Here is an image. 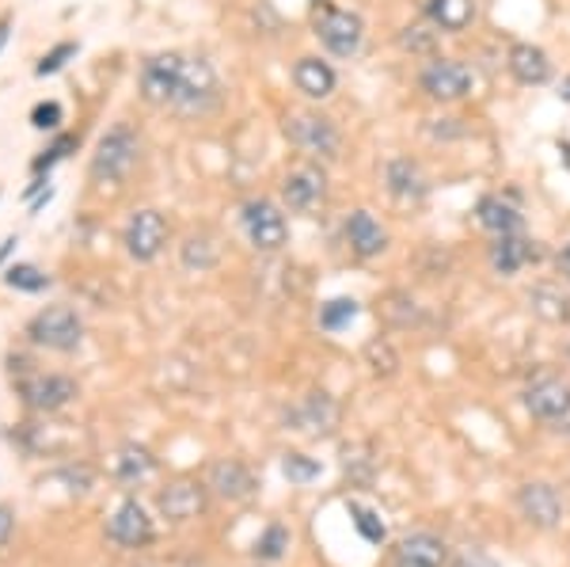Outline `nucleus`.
Masks as SVG:
<instances>
[{
	"label": "nucleus",
	"instance_id": "obj_1",
	"mask_svg": "<svg viewBox=\"0 0 570 567\" xmlns=\"http://www.w3.org/2000/svg\"><path fill=\"white\" fill-rule=\"evenodd\" d=\"M145 104L176 115H209L220 104V80L206 58L156 53L141 69Z\"/></svg>",
	"mask_w": 570,
	"mask_h": 567
},
{
	"label": "nucleus",
	"instance_id": "obj_2",
	"mask_svg": "<svg viewBox=\"0 0 570 567\" xmlns=\"http://www.w3.org/2000/svg\"><path fill=\"white\" fill-rule=\"evenodd\" d=\"M137 157H141V141H137V134L126 123L110 126V130L99 137L96 157H91V179L96 183H122L137 168Z\"/></svg>",
	"mask_w": 570,
	"mask_h": 567
},
{
	"label": "nucleus",
	"instance_id": "obj_3",
	"mask_svg": "<svg viewBox=\"0 0 570 567\" xmlns=\"http://www.w3.org/2000/svg\"><path fill=\"white\" fill-rule=\"evenodd\" d=\"M27 335H31L35 346L66 354V351H77L80 340H85V324H80V316L72 313L69 305H50V309H42V313L31 316Z\"/></svg>",
	"mask_w": 570,
	"mask_h": 567
},
{
	"label": "nucleus",
	"instance_id": "obj_4",
	"mask_svg": "<svg viewBox=\"0 0 570 567\" xmlns=\"http://www.w3.org/2000/svg\"><path fill=\"white\" fill-rule=\"evenodd\" d=\"M285 137H289L301 153H308V157H316V160H335L338 145H343L335 123L324 118V115H312V111H301V115L285 118Z\"/></svg>",
	"mask_w": 570,
	"mask_h": 567
},
{
	"label": "nucleus",
	"instance_id": "obj_5",
	"mask_svg": "<svg viewBox=\"0 0 570 567\" xmlns=\"http://www.w3.org/2000/svg\"><path fill=\"white\" fill-rule=\"evenodd\" d=\"M316 35L327 53H335V58H354V53L362 50L365 23H362V16L346 12V8H324V12L316 16Z\"/></svg>",
	"mask_w": 570,
	"mask_h": 567
},
{
	"label": "nucleus",
	"instance_id": "obj_6",
	"mask_svg": "<svg viewBox=\"0 0 570 567\" xmlns=\"http://www.w3.org/2000/svg\"><path fill=\"white\" fill-rule=\"evenodd\" d=\"M240 225L247 233V241L259 252H278L285 241H289V225H285V214L266 198H252L240 209Z\"/></svg>",
	"mask_w": 570,
	"mask_h": 567
},
{
	"label": "nucleus",
	"instance_id": "obj_7",
	"mask_svg": "<svg viewBox=\"0 0 570 567\" xmlns=\"http://www.w3.org/2000/svg\"><path fill=\"white\" fill-rule=\"evenodd\" d=\"M122 244L137 263H153L168 244V222L160 209H137V214L122 228Z\"/></svg>",
	"mask_w": 570,
	"mask_h": 567
},
{
	"label": "nucleus",
	"instance_id": "obj_8",
	"mask_svg": "<svg viewBox=\"0 0 570 567\" xmlns=\"http://www.w3.org/2000/svg\"><path fill=\"white\" fill-rule=\"evenodd\" d=\"M422 91L430 99H441V104H456L472 91V69L464 61H453V58H434L419 77Z\"/></svg>",
	"mask_w": 570,
	"mask_h": 567
},
{
	"label": "nucleus",
	"instance_id": "obj_9",
	"mask_svg": "<svg viewBox=\"0 0 570 567\" xmlns=\"http://www.w3.org/2000/svg\"><path fill=\"white\" fill-rule=\"evenodd\" d=\"M518 510H521V518H525L529 526L556 529L559 522H563V515H567V502H563V496H559L556 488H551V483L532 480V483H521V488H518Z\"/></svg>",
	"mask_w": 570,
	"mask_h": 567
},
{
	"label": "nucleus",
	"instance_id": "obj_10",
	"mask_svg": "<svg viewBox=\"0 0 570 567\" xmlns=\"http://www.w3.org/2000/svg\"><path fill=\"white\" fill-rule=\"evenodd\" d=\"M282 198L289 209L297 214H316L327 203V176L316 168V164H301L289 176L282 179Z\"/></svg>",
	"mask_w": 570,
	"mask_h": 567
},
{
	"label": "nucleus",
	"instance_id": "obj_11",
	"mask_svg": "<svg viewBox=\"0 0 570 567\" xmlns=\"http://www.w3.org/2000/svg\"><path fill=\"white\" fill-rule=\"evenodd\" d=\"M107 537L122 548H141L153 541V518L137 499H122L107 518Z\"/></svg>",
	"mask_w": 570,
	"mask_h": 567
},
{
	"label": "nucleus",
	"instance_id": "obj_12",
	"mask_svg": "<svg viewBox=\"0 0 570 567\" xmlns=\"http://www.w3.org/2000/svg\"><path fill=\"white\" fill-rule=\"evenodd\" d=\"M20 397L35 411H61L77 400V381L66 378V373H35L20 385Z\"/></svg>",
	"mask_w": 570,
	"mask_h": 567
},
{
	"label": "nucleus",
	"instance_id": "obj_13",
	"mask_svg": "<svg viewBox=\"0 0 570 567\" xmlns=\"http://www.w3.org/2000/svg\"><path fill=\"white\" fill-rule=\"evenodd\" d=\"M525 408L540 423H563L570 416V385L559 378H540L537 385H529L525 392Z\"/></svg>",
	"mask_w": 570,
	"mask_h": 567
},
{
	"label": "nucleus",
	"instance_id": "obj_14",
	"mask_svg": "<svg viewBox=\"0 0 570 567\" xmlns=\"http://www.w3.org/2000/svg\"><path fill=\"white\" fill-rule=\"evenodd\" d=\"M156 507L168 522H190L206 510V483L195 480H176L156 496Z\"/></svg>",
	"mask_w": 570,
	"mask_h": 567
},
{
	"label": "nucleus",
	"instance_id": "obj_15",
	"mask_svg": "<svg viewBox=\"0 0 570 567\" xmlns=\"http://www.w3.org/2000/svg\"><path fill=\"white\" fill-rule=\"evenodd\" d=\"M384 187H389V195L395 198V203L419 206L422 198H426L430 183H426L422 168L411 157H395V160L384 164Z\"/></svg>",
	"mask_w": 570,
	"mask_h": 567
},
{
	"label": "nucleus",
	"instance_id": "obj_16",
	"mask_svg": "<svg viewBox=\"0 0 570 567\" xmlns=\"http://www.w3.org/2000/svg\"><path fill=\"white\" fill-rule=\"evenodd\" d=\"M206 488H214L217 496L228 499V502H240V499H252L255 496V477L247 472L244 461H236V457H225V461L209 465Z\"/></svg>",
	"mask_w": 570,
	"mask_h": 567
},
{
	"label": "nucleus",
	"instance_id": "obj_17",
	"mask_svg": "<svg viewBox=\"0 0 570 567\" xmlns=\"http://www.w3.org/2000/svg\"><path fill=\"white\" fill-rule=\"evenodd\" d=\"M289 423L297 427V431L305 434H331L338 427V404L327 397V392H312V397L301 400L297 408H293Z\"/></svg>",
	"mask_w": 570,
	"mask_h": 567
},
{
	"label": "nucleus",
	"instance_id": "obj_18",
	"mask_svg": "<svg viewBox=\"0 0 570 567\" xmlns=\"http://www.w3.org/2000/svg\"><path fill=\"white\" fill-rule=\"evenodd\" d=\"M346 241H351V252L362 255V260H373V255L389 248V233H384L370 209H354L346 217Z\"/></svg>",
	"mask_w": 570,
	"mask_h": 567
},
{
	"label": "nucleus",
	"instance_id": "obj_19",
	"mask_svg": "<svg viewBox=\"0 0 570 567\" xmlns=\"http://www.w3.org/2000/svg\"><path fill=\"white\" fill-rule=\"evenodd\" d=\"M395 564L400 567H445L449 548L434 534H411L395 545Z\"/></svg>",
	"mask_w": 570,
	"mask_h": 567
},
{
	"label": "nucleus",
	"instance_id": "obj_20",
	"mask_svg": "<svg viewBox=\"0 0 570 567\" xmlns=\"http://www.w3.org/2000/svg\"><path fill=\"white\" fill-rule=\"evenodd\" d=\"M510 72L521 80V85H548L551 77V61L540 46L532 42H518L510 50Z\"/></svg>",
	"mask_w": 570,
	"mask_h": 567
},
{
	"label": "nucleus",
	"instance_id": "obj_21",
	"mask_svg": "<svg viewBox=\"0 0 570 567\" xmlns=\"http://www.w3.org/2000/svg\"><path fill=\"white\" fill-rule=\"evenodd\" d=\"M532 244L525 241L521 233H505V236H494V244H491V267L499 271V274H518L525 263L532 260Z\"/></svg>",
	"mask_w": 570,
	"mask_h": 567
},
{
	"label": "nucleus",
	"instance_id": "obj_22",
	"mask_svg": "<svg viewBox=\"0 0 570 567\" xmlns=\"http://www.w3.org/2000/svg\"><path fill=\"white\" fill-rule=\"evenodd\" d=\"M293 85L305 91L308 99H327L335 91V69L320 58H301L293 66Z\"/></svg>",
	"mask_w": 570,
	"mask_h": 567
},
{
	"label": "nucleus",
	"instance_id": "obj_23",
	"mask_svg": "<svg viewBox=\"0 0 570 567\" xmlns=\"http://www.w3.org/2000/svg\"><path fill=\"white\" fill-rule=\"evenodd\" d=\"M529 309L548 324H567L570 320V297L563 294V286L556 282H540V286L529 290Z\"/></svg>",
	"mask_w": 570,
	"mask_h": 567
},
{
	"label": "nucleus",
	"instance_id": "obj_24",
	"mask_svg": "<svg viewBox=\"0 0 570 567\" xmlns=\"http://www.w3.org/2000/svg\"><path fill=\"white\" fill-rule=\"evenodd\" d=\"M475 217H480V225L494 236L521 233V214L510 203H502L499 195H483L480 206H475Z\"/></svg>",
	"mask_w": 570,
	"mask_h": 567
},
{
	"label": "nucleus",
	"instance_id": "obj_25",
	"mask_svg": "<svg viewBox=\"0 0 570 567\" xmlns=\"http://www.w3.org/2000/svg\"><path fill=\"white\" fill-rule=\"evenodd\" d=\"M156 472V457L145 446H122L115 453V477L122 483H141Z\"/></svg>",
	"mask_w": 570,
	"mask_h": 567
},
{
	"label": "nucleus",
	"instance_id": "obj_26",
	"mask_svg": "<svg viewBox=\"0 0 570 567\" xmlns=\"http://www.w3.org/2000/svg\"><path fill=\"white\" fill-rule=\"evenodd\" d=\"M426 12H430V20L441 27V31H464V27L475 20L472 0H430Z\"/></svg>",
	"mask_w": 570,
	"mask_h": 567
},
{
	"label": "nucleus",
	"instance_id": "obj_27",
	"mask_svg": "<svg viewBox=\"0 0 570 567\" xmlns=\"http://www.w3.org/2000/svg\"><path fill=\"white\" fill-rule=\"evenodd\" d=\"M217 241L209 233H190L187 241H183V248H179V260H183V267L187 271H209L217 263Z\"/></svg>",
	"mask_w": 570,
	"mask_h": 567
},
{
	"label": "nucleus",
	"instance_id": "obj_28",
	"mask_svg": "<svg viewBox=\"0 0 570 567\" xmlns=\"http://www.w3.org/2000/svg\"><path fill=\"white\" fill-rule=\"evenodd\" d=\"M285 548H289V529H285L282 522H274V526H266L263 529V537L255 541V560H263V564H278L282 556H285Z\"/></svg>",
	"mask_w": 570,
	"mask_h": 567
},
{
	"label": "nucleus",
	"instance_id": "obj_29",
	"mask_svg": "<svg viewBox=\"0 0 570 567\" xmlns=\"http://www.w3.org/2000/svg\"><path fill=\"white\" fill-rule=\"evenodd\" d=\"M357 313H362V309H357L354 297H335L320 309V328H324V332H343L346 324H354Z\"/></svg>",
	"mask_w": 570,
	"mask_h": 567
},
{
	"label": "nucleus",
	"instance_id": "obj_30",
	"mask_svg": "<svg viewBox=\"0 0 570 567\" xmlns=\"http://www.w3.org/2000/svg\"><path fill=\"white\" fill-rule=\"evenodd\" d=\"M4 282L12 290H20V294H42V290L50 286V274H42L39 267H31V263H16V267H8Z\"/></svg>",
	"mask_w": 570,
	"mask_h": 567
},
{
	"label": "nucleus",
	"instance_id": "obj_31",
	"mask_svg": "<svg viewBox=\"0 0 570 567\" xmlns=\"http://www.w3.org/2000/svg\"><path fill=\"white\" fill-rule=\"evenodd\" d=\"M351 518H354L357 534H362L370 545H384V541H389V529H384V522H381V515H376V510L362 507V502H351Z\"/></svg>",
	"mask_w": 570,
	"mask_h": 567
},
{
	"label": "nucleus",
	"instance_id": "obj_32",
	"mask_svg": "<svg viewBox=\"0 0 570 567\" xmlns=\"http://www.w3.org/2000/svg\"><path fill=\"white\" fill-rule=\"evenodd\" d=\"M282 472L293 483H308V480L320 477V461H312V457H305V453H285L282 457Z\"/></svg>",
	"mask_w": 570,
	"mask_h": 567
},
{
	"label": "nucleus",
	"instance_id": "obj_33",
	"mask_svg": "<svg viewBox=\"0 0 570 567\" xmlns=\"http://www.w3.org/2000/svg\"><path fill=\"white\" fill-rule=\"evenodd\" d=\"M72 53H77V42H61V46H53L50 53H46V58L39 61V77H53V72H58L61 66H66V61L72 58Z\"/></svg>",
	"mask_w": 570,
	"mask_h": 567
},
{
	"label": "nucleus",
	"instance_id": "obj_34",
	"mask_svg": "<svg viewBox=\"0 0 570 567\" xmlns=\"http://www.w3.org/2000/svg\"><path fill=\"white\" fill-rule=\"evenodd\" d=\"M434 31H426V27H407V31L400 35V46L403 50H411V53H430L434 50Z\"/></svg>",
	"mask_w": 570,
	"mask_h": 567
},
{
	"label": "nucleus",
	"instance_id": "obj_35",
	"mask_svg": "<svg viewBox=\"0 0 570 567\" xmlns=\"http://www.w3.org/2000/svg\"><path fill=\"white\" fill-rule=\"evenodd\" d=\"M31 126H35V130H58V126H61V104H53V99H50V104H39L31 111Z\"/></svg>",
	"mask_w": 570,
	"mask_h": 567
},
{
	"label": "nucleus",
	"instance_id": "obj_36",
	"mask_svg": "<svg viewBox=\"0 0 570 567\" xmlns=\"http://www.w3.org/2000/svg\"><path fill=\"white\" fill-rule=\"evenodd\" d=\"M53 480L69 483V491L85 496V491L91 488V469H88V465H77V469H61V472H53Z\"/></svg>",
	"mask_w": 570,
	"mask_h": 567
},
{
	"label": "nucleus",
	"instance_id": "obj_37",
	"mask_svg": "<svg viewBox=\"0 0 570 567\" xmlns=\"http://www.w3.org/2000/svg\"><path fill=\"white\" fill-rule=\"evenodd\" d=\"M449 567H499V560L487 556L483 548H464V553H456V560Z\"/></svg>",
	"mask_w": 570,
	"mask_h": 567
},
{
	"label": "nucleus",
	"instance_id": "obj_38",
	"mask_svg": "<svg viewBox=\"0 0 570 567\" xmlns=\"http://www.w3.org/2000/svg\"><path fill=\"white\" fill-rule=\"evenodd\" d=\"M69 149H77V137H61L58 145H50V153H46L42 160H35V172H39V176H42V172L50 168V164H58L61 157H66Z\"/></svg>",
	"mask_w": 570,
	"mask_h": 567
},
{
	"label": "nucleus",
	"instance_id": "obj_39",
	"mask_svg": "<svg viewBox=\"0 0 570 567\" xmlns=\"http://www.w3.org/2000/svg\"><path fill=\"white\" fill-rule=\"evenodd\" d=\"M12 529H16V518H12V510L0 502V545H8V537H12Z\"/></svg>",
	"mask_w": 570,
	"mask_h": 567
},
{
	"label": "nucleus",
	"instance_id": "obj_40",
	"mask_svg": "<svg viewBox=\"0 0 570 567\" xmlns=\"http://www.w3.org/2000/svg\"><path fill=\"white\" fill-rule=\"evenodd\" d=\"M559 274H563V278H570V244L563 252H559Z\"/></svg>",
	"mask_w": 570,
	"mask_h": 567
},
{
	"label": "nucleus",
	"instance_id": "obj_41",
	"mask_svg": "<svg viewBox=\"0 0 570 567\" xmlns=\"http://www.w3.org/2000/svg\"><path fill=\"white\" fill-rule=\"evenodd\" d=\"M16 248V236H8V241L4 244H0V263H4L8 260V252H12Z\"/></svg>",
	"mask_w": 570,
	"mask_h": 567
},
{
	"label": "nucleus",
	"instance_id": "obj_42",
	"mask_svg": "<svg viewBox=\"0 0 570 567\" xmlns=\"http://www.w3.org/2000/svg\"><path fill=\"white\" fill-rule=\"evenodd\" d=\"M8 27H12V20H0V50H4V42H8Z\"/></svg>",
	"mask_w": 570,
	"mask_h": 567
},
{
	"label": "nucleus",
	"instance_id": "obj_43",
	"mask_svg": "<svg viewBox=\"0 0 570 567\" xmlns=\"http://www.w3.org/2000/svg\"><path fill=\"white\" fill-rule=\"evenodd\" d=\"M559 96H563V99H570V80H567V88H563V91H559Z\"/></svg>",
	"mask_w": 570,
	"mask_h": 567
}]
</instances>
